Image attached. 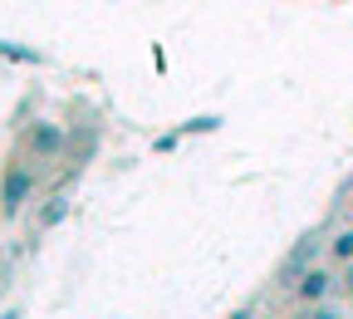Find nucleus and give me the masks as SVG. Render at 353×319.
I'll return each mask as SVG.
<instances>
[{"mask_svg": "<svg viewBox=\"0 0 353 319\" xmlns=\"http://www.w3.org/2000/svg\"><path fill=\"white\" fill-rule=\"evenodd\" d=\"M221 113H196V118H187V123H176V133H182V138H201V133H221Z\"/></svg>", "mask_w": 353, "mask_h": 319, "instance_id": "obj_5", "label": "nucleus"}, {"mask_svg": "<svg viewBox=\"0 0 353 319\" xmlns=\"http://www.w3.org/2000/svg\"><path fill=\"white\" fill-rule=\"evenodd\" d=\"M339 290L353 300V265H343V276H339Z\"/></svg>", "mask_w": 353, "mask_h": 319, "instance_id": "obj_11", "label": "nucleus"}, {"mask_svg": "<svg viewBox=\"0 0 353 319\" xmlns=\"http://www.w3.org/2000/svg\"><path fill=\"white\" fill-rule=\"evenodd\" d=\"M176 143H182V133H176V128H172V133H162V138H157L152 148H157V153H176Z\"/></svg>", "mask_w": 353, "mask_h": 319, "instance_id": "obj_9", "label": "nucleus"}, {"mask_svg": "<svg viewBox=\"0 0 353 319\" xmlns=\"http://www.w3.org/2000/svg\"><path fill=\"white\" fill-rule=\"evenodd\" d=\"M64 216H69V197H64V192H54L50 202H44V211H39V231H54Z\"/></svg>", "mask_w": 353, "mask_h": 319, "instance_id": "obj_6", "label": "nucleus"}, {"mask_svg": "<svg viewBox=\"0 0 353 319\" xmlns=\"http://www.w3.org/2000/svg\"><path fill=\"white\" fill-rule=\"evenodd\" d=\"M30 197H34V172H30L25 162H10L6 177H0V211H6V216H20Z\"/></svg>", "mask_w": 353, "mask_h": 319, "instance_id": "obj_1", "label": "nucleus"}, {"mask_svg": "<svg viewBox=\"0 0 353 319\" xmlns=\"http://www.w3.org/2000/svg\"><path fill=\"white\" fill-rule=\"evenodd\" d=\"M30 148H34V157H59L69 148V133L59 123H34L30 128Z\"/></svg>", "mask_w": 353, "mask_h": 319, "instance_id": "obj_4", "label": "nucleus"}, {"mask_svg": "<svg viewBox=\"0 0 353 319\" xmlns=\"http://www.w3.org/2000/svg\"><path fill=\"white\" fill-rule=\"evenodd\" d=\"M319 246H324V236H319V231H309V236H299V241H294V251H290V255H285V265H280V285H285V290H294V285H299L304 270H314Z\"/></svg>", "mask_w": 353, "mask_h": 319, "instance_id": "obj_2", "label": "nucleus"}, {"mask_svg": "<svg viewBox=\"0 0 353 319\" xmlns=\"http://www.w3.org/2000/svg\"><path fill=\"white\" fill-rule=\"evenodd\" d=\"M329 255H334L339 265H353V226H343V231L329 241Z\"/></svg>", "mask_w": 353, "mask_h": 319, "instance_id": "obj_8", "label": "nucleus"}, {"mask_svg": "<svg viewBox=\"0 0 353 319\" xmlns=\"http://www.w3.org/2000/svg\"><path fill=\"white\" fill-rule=\"evenodd\" d=\"M334 285H339V276H334V270H324V265H314V270H304V276H299V285H294V295L309 304V309H314V304H324L329 295H334Z\"/></svg>", "mask_w": 353, "mask_h": 319, "instance_id": "obj_3", "label": "nucleus"}, {"mask_svg": "<svg viewBox=\"0 0 353 319\" xmlns=\"http://www.w3.org/2000/svg\"><path fill=\"white\" fill-rule=\"evenodd\" d=\"M6 319H20V314H15V309H10V314H6Z\"/></svg>", "mask_w": 353, "mask_h": 319, "instance_id": "obj_13", "label": "nucleus"}, {"mask_svg": "<svg viewBox=\"0 0 353 319\" xmlns=\"http://www.w3.org/2000/svg\"><path fill=\"white\" fill-rule=\"evenodd\" d=\"M304 319H343L334 304H314V309H304Z\"/></svg>", "mask_w": 353, "mask_h": 319, "instance_id": "obj_10", "label": "nucleus"}, {"mask_svg": "<svg viewBox=\"0 0 353 319\" xmlns=\"http://www.w3.org/2000/svg\"><path fill=\"white\" fill-rule=\"evenodd\" d=\"M231 319H255V314H250V309H236V314H231Z\"/></svg>", "mask_w": 353, "mask_h": 319, "instance_id": "obj_12", "label": "nucleus"}, {"mask_svg": "<svg viewBox=\"0 0 353 319\" xmlns=\"http://www.w3.org/2000/svg\"><path fill=\"white\" fill-rule=\"evenodd\" d=\"M0 59H10V64H44L39 50H30V44H15V39H0Z\"/></svg>", "mask_w": 353, "mask_h": 319, "instance_id": "obj_7", "label": "nucleus"}]
</instances>
